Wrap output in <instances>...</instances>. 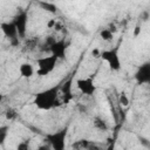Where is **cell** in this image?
<instances>
[{"mask_svg": "<svg viewBox=\"0 0 150 150\" xmlns=\"http://www.w3.org/2000/svg\"><path fill=\"white\" fill-rule=\"evenodd\" d=\"M61 87H62V83H59V84H54L52 87H48L36 93L33 100L34 105L39 110H45V111H48L55 107H59L60 105L59 97L61 94Z\"/></svg>", "mask_w": 150, "mask_h": 150, "instance_id": "cell-1", "label": "cell"}, {"mask_svg": "<svg viewBox=\"0 0 150 150\" xmlns=\"http://www.w3.org/2000/svg\"><path fill=\"white\" fill-rule=\"evenodd\" d=\"M67 136H68V127H63L54 132L47 134L46 141L47 144L52 148V150H66Z\"/></svg>", "mask_w": 150, "mask_h": 150, "instance_id": "cell-2", "label": "cell"}, {"mask_svg": "<svg viewBox=\"0 0 150 150\" xmlns=\"http://www.w3.org/2000/svg\"><path fill=\"white\" fill-rule=\"evenodd\" d=\"M100 57L108 64L111 71H118L122 68V61L120 57V46H116L111 49L102 50Z\"/></svg>", "mask_w": 150, "mask_h": 150, "instance_id": "cell-3", "label": "cell"}, {"mask_svg": "<svg viewBox=\"0 0 150 150\" xmlns=\"http://www.w3.org/2000/svg\"><path fill=\"white\" fill-rule=\"evenodd\" d=\"M57 59L53 55H48V56H42L40 59L36 60V74L39 76H46L48 74H50L57 63Z\"/></svg>", "mask_w": 150, "mask_h": 150, "instance_id": "cell-4", "label": "cell"}, {"mask_svg": "<svg viewBox=\"0 0 150 150\" xmlns=\"http://www.w3.org/2000/svg\"><path fill=\"white\" fill-rule=\"evenodd\" d=\"M76 87L86 96H93L96 93V84H95V81L91 76L77 79L76 80Z\"/></svg>", "mask_w": 150, "mask_h": 150, "instance_id": "cell-5", "label": "cell"}, {"mask_svg": "<svg viewBox=\"0 0 150 150\" xmlns=\"http://www.w3.org/2000/svg\"><path fill=\"white\" fill-rule=\"evenodd\" d=\"M1 30L4 33V35L9 40L11 45L13 46H16L19 45V33H18V29H16V26L14 25L13 21H5V22H1Z\"/></svg>", "mask_w": 150, "mask_h": 150, "instance_id": "cell-6", "label": "cell"}, {"mask_svg": "<svg viewBox=\"0 0 150 150\" xmlns=\"http://www.w3.org/2000/svg\"><path fill=\"white\" fill-rule=\"evenodd\" d=\"M135 81L137 84H150V61L139 64L135 71Z\"/></svg>", "mask_w": 150, "mask_h": 150, "instance_id": "cell-7", "label": "cell"}, {"mask_svg": "<svg viewBox=\"0 0 150 150\" xmlns=\"http://www.w3.org/2000/svg\"><path fill=\"white\" fill-rule=\"evenodd\" d=\"M12 21L16 26V29H18V33H19V38L20 39H25L26 38V33H27V23H28V13H27V11L19 12L14 16V19Z\"/></svg>", "mask_w": 150, "mask_h": 150, "instance_id": "cell-8", "label": "cell"}, {"mask_svg": "<svg viewBox=\"0 0 150 150\" xmlns=\"http://www.w3.org/2000/svg\"><path fill=\"white\" fill-rule=\"evenodd\" d=\"M50 55L55 56L57 60H63L66 59V53H67V43L63 39L56 40L50 47H49Z\"/></svg>", "mask_w": 150, "mask_h": 150, "instance_id": "cell-9", "label": "cell"}, {"mask_svg": "<svg viewBox=\"0 0 150 150\" xmlns=\"http://www.w3.org/2000/svg\"><path fill=\"white\" fill-rule=\"evenodd\" d=\"M104 148L96 142L88 139H79L71 144V150H103Z\"/></svg>", "mask_w": 150, "mask_h": 150, "instance_id": "cell-10", "label": "cell"}, {"mask_svg": "<svg viewBox=\"0 0 150 150\" xmlns=\"http://www.w3.org/2000/svg\"><path fill=\"white\" fill-rule=\"evenodd\" d=\"M19 73H20V76L21 77H25V79H30L35 70H34V67L33 64H30L29 62H23L20 64L19 67Z\"/></svg>", "mask_w": 150, "mask_h": 150, "instance_id": "cell-11", "label": "cell"}, {"mask_svg": "<svg viewBox=\"0 0 150 150\" xmlns=\"http://www.w3.org/2000/svg\"><path fill=\"white\" fill-rule=\"evenodd\" d=\"M61 94L63 95V101L64 102H68L71 98V80H68V81L62 83Z\"/></svg>", "mask_w": 150, "mask_h": 150, "instance_id": "cell-12", "label": "cell"}, {"mask_svg": "<svg viewBox=\"0 0 150 150\" xmlns=\"http://www.w3.org/2000/svg\"><path fill=\"white\" fill-rule=\"evenodd\" d=\"M93 124H94V128H96V129H98V130H101V131H105V130L108 129V125H107L105 121L102 120V118L98 117V116H95V117L93 118Z\"/></svg>", "mask_w": 150, "mask_h": 150, "instance_id": "cell-13", "label": "cell"}, {"mask_svg": "<svg viewBox=\"0 0 150 150\" xmlns=\"http://www.w3.org/2000/svg\"><path fill=\"white\" fill-rule=\"evenodd\" d=\"M39 5L41 6L42 9H45L46 12H49V13H53L55 14L57 12V7L55 4H52V2H45V1H41L39 2Z\"/></svg>", "mask_w": 150, "mask_h": 150, "instance_id": "cell-14", "label": "cell"}, {"mask_svg": "<svg viewBox=\"0 0 150 150\" xmlns=\"http://www.w3.org/2000/svg\"><path fill=\"white\" fill-rule=\"evenodd\" d=\"M100 36H101V39H102L103 41H110V40L114 38V33H112L109 28H103V29H101V32H100Z\"/></svg>", "mask_w": 150, "mask_h": 150, "instance_id": "cell-15", "label": "cell"}, {"mask_svg": "<svg viewBox=\"0 0 150 150\" xmlns=\"http://www.w3.org/2000/svg\"><path fill=\"white\" fill-rule=\"evenodd\" d=\"M29 149H30V145H29V141L28 139L19 142L16 144V148H15V150H29Z\"/></svg>", "mask_w": 150, "mask_h": 150, "instance_id": "cell-16", "label": "cell"}, {"mask_svg": "<svg viewBox=\"0 0 150 150\" xmlns=\"http://www.w3.org/2000/svg\"><path fill=\"white\" fill-rule=\"evenodd\" d=\"M7 127H1V129H0V141H1V143H4L5 142V138H6V135H7Z\"/></svg>", "mask_w": 150, "mask_h": 150, "instance_id": "cell-17", "label": "cell"}, {"mask_svg": "<svg viewBox=\"0 0 150 150\" xmlns=\"http://www.w3.org/2000/svg\"><path fill=\"white\" fill-rule=\"evenodd\" d=\"M120 102H121V104H123L124 107H125V105H128L129 100H128V97H127L125 93H122V94H121V96H120Z\"/></svg>", "mask_w": 150, "mask_h": 150, "instance_id": "cell-18", "label": "cell"}, {"mask_svg": "<svg viewBox=\"0 0 150 150\" xmlns=\"http://www.w3.org/2000/svg\"><path fill=\"white\" fill-rule=\"evenodd\" d=\"M38 150H52V148H50L48 144H43V145L39 146V148H38Z\"/></svg>", "mask_w": 150, "mask_h": 150, "instance_id": "cell-19", "label": "cell"}, {"mask_svg": "<svg viewBox=\"0 0 150 150\" xmlns=\"http://www.w3.org/2000/svg\"><path fill=\"white\" fill-rule=\"evenodd\" d=\"M12 115H13V111H12V110H7L6 116H7V118H8V120H11V118H12Z\"/></svg>", "mask_w": 150, "mask_h": 150, "instance_id": "cell-20", "label": "cell"}, {"mask_svg": "<svg viewBox=\"0 0 150 150\" xmlns=\"http://www.w3.org/2000/svg\"><path fill=\"white\" fill-rule=\"evenodd\" d=\"M105 150H114V143H112V144H110Z\"/></svg>", "mask_w": 150, "mask_h": 150, "instance_id": "cell-21", "label": "cell"}]
</instances>
